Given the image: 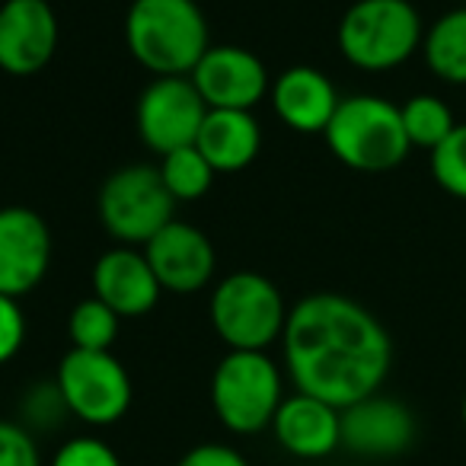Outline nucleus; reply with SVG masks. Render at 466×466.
<instances>
[{"mask_svg": "<svg viewBox=\"0 0 466 466\" xmlns=\"http://www.w3.org/2000/svg\"><path fill=\"white\" fill-rule=\"evenodd\" d=\"M285 364L298 393L345 409L380 393L393 368V342L383 323L342 294H310L288 310Z\"/></svg>", "mask_w": 466, "mask_h": 466, "instance_id": "nucleus-1", "label": "nucleus"}, {"mask_svg": "<svg viewBox=\"0 0 466 466\" xmlns=\"http://www.w3.org/2000/svg\"><path fill=\"white\" fill-rule=\"evenodd\" d=\"M125 42L154 77H188L208 52V20L195 0H131Z\"/></svg>", "mask_w": 466, "mask_h": 466, "instance_id": "nucleus-2", "label": "nucleus"}, {"mask_svg": "<svg viewBox=\"0 0 466 466\" xmlns=\"http://www.w3.org/2000/svg\"><path fill=\"white\" fill-rule=\"evenodd\" d=\"M323 137L336 160L358 173H387L400 167L412 150L402 128L400 106L374 93L345 96Z\"/></svg>", "mask_w": 466, "mask_h": 466, "instance_id": "nucleus-3", "label": "nucleus"}, {"mask_svg": "<svg viewBox=\"0 0 466 466\" xmlns=\"http://www.w3.org/2000/svg\"><path fill=\"white\" fill-rule=\"evenodd\" d=\"M425 39L419 10L409 0H355L339 23V52L361 71L406 65Z\"/></svg>", "mask_w": 466, "mask_h": 466, "instance_id": "nucleus-4", "label": "nucleus"}, {"mask_svg": "<svg viewBox=\"0 0 466 466\" xmlns=\"http://www.w3.org/2000/svg\"><path fill=\"white\" fill-rule=\"evenodd\" d=\"M288 307L259 272H233L211 294V326L230 351H266L285 336Z\"/></svg>", "mask_w": 466, "mask_h": 466, "instance_id": "nucleus-5", "label": "nucleus"}, {"mask_svg": "<svg viewBox=\"0 0 466 466\" xmlns=\"http://www.w3.org/2000/svg\"><path fill=\"white\" fill-rule=\"evenodd\" d=\"M285 402L279 364L266 351H227L211 377V406L233 434H256Z\"/></svg>", "mask_w": 466, "mask_h": 466, "instance_id": "nucleus-6", "label": "nucleus"}, {"mask_svg": "<svg viewBox=\"0 0 466 466\" xmlns=\"http://www.w3.org/2000/svg\"><path fill=\"white\" fill-rule=\"evenodd\" d=\"M99 220L125 247H147L157 233L176 220V198L163 176L147 163L122 167L99 188Z\"/></svg>", "mask_w": 466, "mask_h": 466, "instance_id": "nucleus-7", "label": "nucleus"}, {"mask_svg": "<svg viewBox=\"0 0 466 466\" xmlns=\"http://www.w3.org/2000/svg\"><path fill=\"white\" fill-rule=\"evenodd\" d=\"M55 383L67 412L86 425H116L131 406V377L112 351L71 349L61 358Z\"/></svg>", "mask_w": 466, "mask_h": 466, "instance_id": "nucleus-8", "label": "nucleus"}, {"mask_svg": "<svg viewBox=\"0 0 466 466\" xmlns=\"http://www.w3.org/2000/svg\"><path fill=\"white\" fill-rule=\"evenodd\" d=\"M208 116L192 77H154L137 99V135L154 154L192 147Z\"/></svg>", "mask_w": 466, "mask_h": 466, "instance_id": "nucleus-9", "label": "nucleus"}, {"mask_svg": "<svg viewBox=\"0 0 466 466\" xmlns=\"http://www.w3.org/2000/svg\"><path fill=\"white\" fill-rule=\"evenodd\" d=\"M52 266V233L33 208H0V294L20 300L42 285Z\"/></svg>", "mask_w": 466, "mask_h": 466, "instance_id": "nucleus-10", "label": "nucleus"}, {"mask_svg": "<svg viewBox=\"0 0 466 466\" xmlns=\"http://www.w3.org/2000/svg\"><path fill=\"white\" fill-rule=\"evenodd\" d=\"M419 438V421L393 396H364L342 409V447L364 460H393Z\"/></svg>", "mask_w": 466, "mask_h": 466, "instance_id": "nucleus-11", "label": "nucleus"}, {"mask_svg": "<svg viewBox=\"0 0 466 466\" xmlns=\"http://www.w3.org/2000/svg\"><path fill=\"white\" fill-rule=\"evenodd\" d=\"M188 77L208 109L253 112V106L272 90L266 65L240 46H211Z\"/></svg>", "mask_w": 466, "mask_h": 466, "instance_id": "nucleus-12", "label": "nucleus"}, {"mask_svg": "<svg viewBox=\"0 0 466 466\" xmlns=\"http://www.w3.org/2000/svg\"><path fill=\"white\" fill-rule=\"evenodd\" d=\"M58 48V16L48 0H4L0 7V71L33 77Z\"/></svg>", "mask_w": 466, "mask_h": 466, "instance_id": "nucleus-13", "label": "nucleus"}, {"mask_svg": "<svg viewBox=\"0 0 466 466\" xmlns=\"http://www.w3.org/2000/svg\"><path fill=\"white\" fill-rule=\"evenodd\" d=\"M150 268L163 291L192 294L211 281L214 275V247L198 227L186 220H169L154 240L144 247Z\"/></svg>", "mask_w": 466, "mask_h": 466, "instance_id": "nucleus-14", "label": "nucleus"}, {"mask_svg": "<svg viewBox=\"0 0 466 466\" xmlns=\"http://www.w3.org/2000/svg\"><path fill=\"white\" fill-rule=\"evenodd\" d=\"M163 288L150 268L144 249L116 247L93 266V298H99L118 317H144L157 307Z\"/></svg>", "mask_w": 466, "mask_h": 466, "instance_id": "nucleus-15", "label": "nucleus"}, {"mask_svg": "<svg viewBox=\"0 0 466 466\" xmlns=\"http://www.w3.org/2000/svg\"><path fill=\"white\" fill-rule=\"evenodd\" d=\"M272 428L279 444L300 460H323L342 447V409L317 396H288L275 412Z\"/></svg>", "mask_w": 466, "mask_h": 466, "instance_id": "nucleus-16", "label": "nucleus"}, {"mask_svg": "<svg viewBox=\"0 0 466 466\" xmlns=\"http://www.w3.org/2000/svg\"><path fill=\"white\" fill-rule=\"evenodd\" d=\"M272 109L291 131L300 135H323L339 109V93L332 80L317 67H288L268 90Z\"/></svg>", "mask_w": 466, "mask_h": 466, "instance_id": "nucleus-17", "label": "nucleus"}, {"mask_svg": "<svg viewBox=\"0 0 466 466\" xmlns=\"http://www.w3.org/2000/svg\"><path fill=\"white\" fill-rule=\"evenodd\" d=\"M195 147L211 163L214 173H240L259 157L262 128L253 112L208 109L198 137H195Z\"/></svg>", "mask_w": 466, "mask_h": 466, "instance_id": "nucleus-18", "label": "nucleus"}, {"mask_svg": "<svg viewBox=\"0 0 466 466\" xmlns=\"http://www.w3.org/2000/svg\"><path fill=\"white\" fill-rule=\"evenodd\" d=\"M421 55L438 80L466 86V7L447 10L428 26Z\"/></svg>", "mask_w": 466, "mask_h": 466, "instance_id": "nucleus-19", "label": "nucleus"}, {"mask_svg": "<svg viewBox=\"0 0 466 466\" xmlns=\"http://www.w3.org/2000/svg\"><path fill=\"white\" fill-rule=\"evenodd\" d=\"M402 116V128H406V137L412 147H425L431 154L453 128V112L451 106L441 96H431V93H415V96L406 99V106H400Z\"/></svg>", "mask_w": 466, "mask_h": 466, "instance_id": "nucleus-20", "label": "nucleus"}, {"mask_svg": "<svg viewBox=\"0 0 466 466\" xmlns=\"http://www.w3.org/2000/svg\"><path fill=\"white\" fill-rule=\"evenodd\" d=\"M160 176H163V186L169 188L176 201H195L211 188L214 182V167L201 157V150L195 147H179L173 154L160 157Z\"/></svg>", "mask_w": 466, "mask_h": 466, "instance_id": "nucleus-21", "label": "nucleus"}, {"mask_svg": "<svg viewBox=\"0 0 466 466\" xmlns=\"http://www.w3.org/2000/svg\"><path fill=\"white\" fill-rule=\"evenodd\" d=\"M118 319L122 317L112 307H106L99 298L80 300L71 310V319H67L71 345L84 351H109L118 336Z\"/></svg>", "mask_w": 466, "mask_h": 466, "instance_id": "nucleus-22", "label": "nucleus"}, {"mask_svg": "<svg viewBox=\"0 0 466 466\" xmlns=\"http://www.w3.org/2000/svg\"><path fill=\"white\" fill-rule=\"evenodd\" d=\"M431 176L447 195L466 201V122L431 150Z\"/></svg>", "mask_w": 466, "mask_h": 466, "instance_id": "nucleus-23", "label": "nucleus"}, {"mask_svg": "<svg viewBox=\"0 0 466 466\" xmlns=\"http://www.w3.org/2000/svg\"><path fill=\"white\" fill-rule=\"evenodd\" d=\"M52 466H122V460L106 441L84 434V438H71L67 444H61Z\"/></svg>", "mask_w": 466, "mask_h": 466, "instance_id": "nucleus-24", "label": "nucleus"}, {"mask_svg": "<svg viewBox=\"0 0 466 466\" xmlns=\"http://www.w3.org/2000/svg\"><path fill=\"white\" fill-rule=\"evenodd\" d=\"M0 466H42L39 444L23 421H0Z\"/></svg>", "mask_w": 466, "mask_h": 466, "instance_id": "nucleus-25", "label": "nucleus"}, {"mask_svg": "<svg viewBox=\"0 0 466 466\" xmlns=\"http://www.w3.org/2000/svg\"><path fill=\"white\" fill-rule=\"evenodd\" d=\"M23 415L29 425H58L61 415H67V402L61 396L58 383H39L23 400ZM26 425V428H29Z\"/></svg>", "mask_w": 466, "mask_h": 466, "instance_id": "nucleus-26", "label": "nucleus"}, {"mask_svg": "<svg viewBox=\"0 0 466 466\" xmlns=\"http://www.w3.org/2000/svg\"><path fill=\"white\" fill-rule=\"evenodd\" d=\"M26 342V317L20 300L0 294V364H7Z\"/></svg>", "mask_w": 466, "mask_h": 466, "instance_id": "nucleus-27", "label": "nucleus"}, {"mask_svg": "<svg viewBox=\"0 0 466 466\" xmlns=\"http://www.w3.org/2000/svg\"><path fill=\"white\" fill-rule=\"evenodd\" d=\"M176 466H249L240 451L227 444H198L186 453Z\"/></svg>", "mask_w": 466, "mask_h": 466, "instance_id": "nucleus-28", "label": "nucleus"}, {"mask_svg": "<svg viewBox=\"0 0 466 466\" xmlns=\"http://www.w3.org/2000/svg\"><path fill=\"white\" fill-rule=\"evenodd\" d=\"M460 425H463V431H466V393H463V400H460Z\"/></svg>", "mask_w": 466, "mask_h": 466, "instance_id": "nucleus-29", "label": "nucleus"}]
</instances>
